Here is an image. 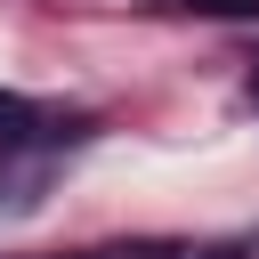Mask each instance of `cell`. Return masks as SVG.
Returning <instances> with one entry per match:
<instances>
[{
    "mask_svg": "<svg viewBox=\"0 0 259 259\" xmlns=\"http://www.w3.org/2000/svg\"><path fill=\"white\" fill-rule=\"evenodd\" d=\"M49 130H65V121H49L32 97L0 89V154H24V146H32V138H49Z\"/></svg>",
    "mask_w": 259,
    "mask_h": 259,
    "instance_id": "1",
    "label": "cell"
},
{
    "mask_svg": "<svg viewBox=\"0 0 259 259\" xmlns=\"http://www.w3.org/2000/svg\"><path fill=\"white\" fill-rule=\"evenodd\" d=\"M146 16H219V24H259V0H138Z\"/></svg>",
    "mask_w": 259,
    "mask_h": 259,
    "instance_id": "2",
    "label": "cell"
},
{
    "mask_svg": "<svg viewBox=\"0 0 259 259\" xmlns=\"http://www.w3.org/2000/svg\"><path fill=\"white\" fill-rule=\"evenodd\" d=\"M113 259H178V251H113Z\"/></svg>",
    "mask_w": 259,
    "mask_h": 259,
    "instance_id": "3",
    "label": "cell"
},
{
    "mask_svg": "<svg viewBox=\"0 0 259 259\" xmlns=\"http://www.w3.org/2000/svg\"><path fill=\"white\" fill-rule=\"evenodd\" d=\"M243 89H251V105H259V57H251V81H243Z\"/></svg>",
    "mask_w": 259,
    "mask_h": 259,
    "instance_id": "4",
    "label": "cell"
},
{
    "mask_svg": "<svg viewBox=\"0 0 259 259\" xmlns=\"http://www.w3.org/2000/svg\"><path fill=\"white\" fill-rule=\"evenodd\" d=\"M73 259H113V251H73Z\"/></svg>",
    "mask_w": 259,
    "mask_h": 259,
    "instance_id": "5",
    "label": "cell"
}]
</instances>
